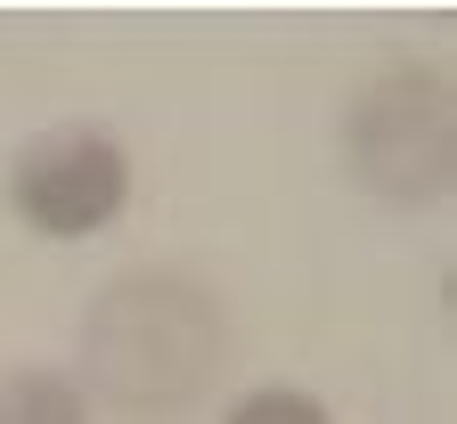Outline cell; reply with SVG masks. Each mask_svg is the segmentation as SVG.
<instances>
[{"label":"cell","instance_id":"cell-1","mask_svg":"<svg viewBox=\"0 0 457 424\" xmlns=\"http://www.w3.org/2000/svg\"><path fill=\"white\" fill-rule=\"evenodd\" d=\"M228 368V302L188 270H123L82 311V400L171 424L204 408V392Z\"/></svg>","mask_w":457,"mask_h":424},{"label":"cell","instance_id":"cell-2","mask_svg":"<svg viewBox=\"0 0 457 424\" xmlns=\"http://www.w3.org/2000/svg\"><path fill=\"white\" fill-rule=\"evenodd\" d=\"M343 163L368 196L425 212L457 179V98L441 66H392L343 114Z\"/></svg>","mask_w":457,"mask_h":424},{"label":"cell","instance_id":"cell-3","mask_svg":"<svg viewBox=\"0 0 457 424\" xmlns=\"http://www.w3.org/2000/svg\"><path fill=\"white\" fill-rule=\"evenodd\" d=\"M9 204L41 237H98V229L123 220V204H131V155H123V139L98 131V123L41 131L9 163Z\"/></svg>","mask_w":457,"mask_h":424},{"label":"cell","instance_id":"cell-4","mask_svg":"<svg viewBox=\"0 0 457 424\" xmlns=\"http://www.w3.org/2000/svg\"><path fill=\"white\" fill-rule=\"evenodd\" d=\"M0 424H90V400L66 368H9L0 376Z\"/></svg>","mask_w":457,"mask_h":424},{"label":"cell","instance_id":"cell-5","mask_svg":"<svg viewBox=\"0 0 457 424\" xmlns=\"http://www.w3.org/2000/svg\"><path fill=\"white\" fill-rule=\"evenodd\" d=\"M220 424H335V416H327V400H311L295 384H262V392H245L237 408H228Z\"/></svg>","mask_w":457,"mask_h":424}]
</instances>
